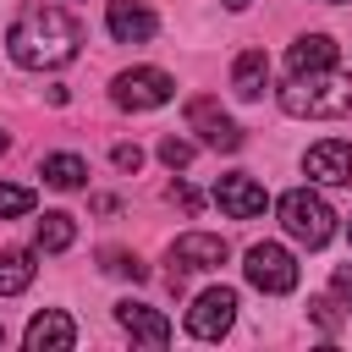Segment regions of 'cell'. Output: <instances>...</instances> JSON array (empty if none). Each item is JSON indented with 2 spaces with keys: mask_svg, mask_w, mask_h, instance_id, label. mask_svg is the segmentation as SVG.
Masks as SVG:
<instances>
[{
  "mask_svg": "<svg viewBox=\"0 0 352 352\" xmlns=\"http://www.w3.org/2000/svg\"><path fill=\"white\" fill-rule=\"evenodd\" d=\"M82 50V22L66 6H22L16 22L6 28V55L28 72H55L77 60Z\"/></svg>",
  "mask_w": 352,
  "mask_h": 352,
  "instance_id": "obj_1",
  "label": "cell"
},
{
  "mask_svg": "<svg viewBox=\"0 0 352 352\" xmlns=\"http://www.w3.org/2000/svg\"><path fill=\"white\" fill-rule=\"evenodd\" d=\"M280 110L297 116V121H336V116H352V77L336 72V66L292 72L286 88H280Z\"/></svg>",
  "mask_w": 352,
  "mask_h": 352,
  "instance_id": "obj_2",
  "label": "cell"
},
{
  "mask_svg": "<svg viewBox=\"0 0 352 352\" xmlns=\"http://www.w3.org/2000/svg\"><path fill=\"white\" fill-rule=\"evenodd\" d=\"M275 214H280L286 236L302 242V248H324V242L336 236V209H330L319 192H308V187H292V192L275 204Z\"/></svg>",
  "mask_w": 352,
  "mask_h": 352,
  "instance_id": "obj_3",
  "label": "cell"
},
{
  "mask_svg": "<svg viewBox=\"0 0 352 352\" xmlns=\"http://www.w3.org/2000/svg\"><path fill=\"white\" fill-rule=\"evenodd\" d=\"M242 275H248V286H258L264 297H286V292L297 286V258H292L280 242H253V248L242 253Z\"/></svg>",
  "mask_w": 352,
  "mask_h": 352,
  "instance_id": "obj_4",
  "label": "cell"
},
{
  "mask_svg": "<svg viewBox=\"0 0 352 352\" xmlns=\"http://www.w3.org/2000/svg\"><path fill=\"white\" fill-rule=\"evenodd\" d=\"M226 236H214V231H187V236H176L170 242V292H182V280L187 275H204V270H220L226 264Z\"/></svg>",
  "mask_w": 352,
  "mask_h": 352,
  "instance_id": "obj_5",
  "label": "cell"
},
{
  "mask_svg": "<svg viewBox=\"0 0 352 352\" xmlns=\"http://www.w3.org/2000/svg\"><path fill=\"white\" fill-rule=\"evenodd\" d=\"M170 94H176V82H170V72H160V66H132V72H121V77L110 82V99H116L121 110H160Z\"/></svg>",
  "mask_w": 352,
  "mask_h": 352,
  "instance_id": "obj_6",
  "label": "cell"
},
{
  "mask_svg": "<svg viewBox=\"0 0 352 352\" xmlns=\"http://www.w3.org/2000/svg\"><path fill=\"white\" fill-rule=\"evenodd\" d=\"M231 319H236V292H231V286H209V292H198L192 308H187V336L220 341V336L231 330Z\"/></svg>",
  "mask_w": 352,
  "mask_h": 352,
  "instance_id": "obj_7",
  "label": "cell"
},
{
  "mask_svg": "<svg viewBox=\"0 0 352 352\" xmlns=\"http://www.w3.org/2000/svg\"><path fill=\"white\" fill-rule=\"evenodd\" d=\"M187 126H192L209 148H220V154H236V148H242V126H236L214 99H192V104H187Z\"/></svg>",
  "mask_w": 352,
  "mask_h": 352,
  "instance_id": "obj_8",
  "label": "cell"
},
{
  "mask_svg": "<svg viewBox=\"0 0 352 352\" xmlns=\"http://www.w3.org/2000/svg\"><path fill=\"white\" fill-rule=\"evenodd\" d=\"M104 28H110V38H116V44H148V38L160 33V16H154L143 0H110Z\"/></svg>",
  "mask_w": 352,
  "mask_h": 352,
  "instance_id": "obj_9",
  "label": "cell"
},
{
  "mask_svg": "<svg viewBox=\"0 0 352 352\" xmlns=\"http://www.w3.org/2000/svg\"><path fill=\"white\" fill-rule=\"evenodd\" d=\"M214 204H220V214H231V220H253V214H264V204H270V192H264V182H253V176H220L214 182Z\"/></svg>",
  "mask_w": 352,
  "mask_h": 352,
  "instance_id": "obj_10",
  "label": "cell"
},
{
  "mask_svg": "<svg viewBox=\"0 0 352 352\" xmlns=\"http://www.w3.org/2000/svg\"><path fill=\"white\" fill-rule=\"evenodd\" d=\"M302 170H308L314 182H324V187H346V182H352V143H341V138L314 143V148L302 154Z\"/></svg>",
  "mask_w": 352,
  "mask_h": 352,
  "instance_id": "obj_11",
  "label": "cell"
},
{
  "mask_svg": "<svg viewBox=\"0 0 352 352\" xmlns=\"http://www.w3.org/2000/svg\"><path fill=\"white\" fill-rule=\"evenodd\" d=\"M116 324L132 336V341H143V346H165L170 341V319L160 314V308H148V302H116Z\"/></svg>",
  "mask_w": 352,
  "mask_h": 352,
  "instance_id": "obj_12",
  "label": "cell"
},
{
  "mask_svg": "<svg viewBox=\"0 0 352 352\" xmlns=\"http://www.w3.org/2000/svg\"><path fill=\"white\" fill-rule=\"evenodd\" d=\"M28 352H66V346H77V324H72V314H60V308H44V314H33L28 319Z\"/></svg>",
  "mask_w": 352,
  "mask_h": 352,
  "instance_id": "obj_13",
  "label": "cell"
},
{
  "mask_svg": "<svg viewBox=\"0 0 352 352\" xmlns=\"http://www.w3.org/2000/svg\"><path fill=\"white\" fill-rule=\"evenodd\" d=\"M319 66H336V38L330 33H302L286 50V72H319Z\"/></svg>",
  "mask_w": 352,
  "mask_h": 352,
  "instance_id": "obj_14",
  "label": "cell"
},
{
  "mask_svg": "<svg viewBox=\"0 0 352 352\" xmlns=\"http://www.w3.org/2000/svg\"><path fill=\"white\" fill-rule=\"evenodd\" d=\"M231 88H236V99H258L270 88V55L264 50H242L236 66H231Z\"/></svg>",
  "mask_w": 352,
  "mask_h": 352,
  "instance_id": "obj_15",
  "label": "cell"
},
{
  "mask_svg": "<svg viewBox=\"0 0 352 352\" xmlns=\"http://www.w3.org/2000/svg\"><path fill=\"white\" fill-rule=\"evenodd\" d=\"M38 176H44L50 187H60V192H77V187L88 182V160H82V154H44Z\"/></svg>",
  "mask_w": 352,
  "mask_h": 352,
  "instance_id": "obj_16",
  "label": "cell"
},
{
  "mask_svg": "<svg viewBox=\"0 0 352 352\" xmlns=\"http://www.w3.org/2000/svg\"><path fill=\"white\" fill-rule=\"evenodd\" d=\"M33 253L28 248H0V297H16V292H28L33 286Z\"/></svg>",
  "mask_w": 352,
  "mask_h": 352,
  "instance_id": "obj_17",
  "label": "cell"
},
{
  "mask_svg": "<svg viewBox=\"0 0 352 352\" xmlns=\"http://www.w3.org/2000/svg\"><path fill=\"white\" fill-rule=\"evenodd\" d=\"M33 242H38V253H66V248L77 242V220L60 214V209H50V214L38 220V231H33Z\"/></svg>",
  "mask_w": 352,
  "mask_h": 352,
  "instance_id": "obj_18",
  "label": "cell"
},
{
  "mask_svg": "<svg viewBox=\"0 0 352 352\" xmlns=\"http://www.w3.org/2000/svg\"><path fill=\"white\" fill-rule=\"evenodd\" d=\"M33 209V187H16V182H0V220H16Z\"/></svg>",
  "mask_w": 352,
  "mask_h": 352,
  "instance_id": "obj_19",
  "label": "cell"
},
{
  "mask_svg": "<svg viewBox=\"0 0 352 352\" xmlns=\"http://www.w3.org/2000/svg\"><path fill=\"white\" fill-rule=\"evenodd\" d=\"M192 154H198V148H192L187 138H176V132H170V138H160V160H165L170 170H187V165H192Z\"/></svg>",
  "mask_w": 352,
  "mask_h": 352,
  "instance_id": "obj_20",
  "label": "cell"
},
{
  "mask_svg": "<svg viewBox=\"0 0 352 352\" xmlns=\"http://www.w3.org/2000/svg\"><path fill=\"white\" fill-rule=\"evenodd\" d=\"M165 198H170L182 214H198V209H204V192H198V187H187V182H170V187H165Z\"/></svg>",
  "mask_w": 352,
  "mask_h": 352,
  "instance_id": "obj_21",
  "label": "cell"
},
{
  "mask_svg": "<svg viewBox=\"0 0 352 352\" xmlns=\"http://www.w3.org/2000/svg\"><path fill=\"white\" fill-rule=\"evenodd\" d=\"M308 319H314L319 330H330V336L341 330V314H336V302H330V297H314V302H308Z\"/></svg>",
  "mask_w": 352,
  "mask_h": 352,
  "instance_id": "obj_22",
  "label": "cell"
},
{
  "mask_svg": "<svg viewBox=\"0 0 352 352\" xmlns=\"http://www.w3.org/2000/svg\"><path fill=\"white\" fill-rule=\"evenodd\" d=\"M104 270H110V275H132V280H143V264H138L132 253H116V248L104 253Z\"/></svg>",
  "mask_w": 352,
  "mask_h": 352,
  "instance_id": "obj_23",
  "label": "cell"
},
{
  "mask_svg": "<svg viewBox=\"0 0 352 352\" xmlns=\"http://www.w3.org/2000/svg\"><path fill=\"white\" fill-rule=\"evenodd\" d=\"M110 160H116V170H138V165H143V148H138V143H116Z\"/></svg>",
  "mask_w": 352,
  "mask_h": 352,
  "instance_id": "obj_24",
  "label": "cell"
},
{
  "mask_svg": "<svg viewBox=\"0 0 352 352\" xmlns=\"http://www.w3.org/2000/svg\"><path fill=\"white\" fill-rule=\"evenodd\" d=\"M330 286H336V297L352 308V264H336V275H330Z\"/></svg>",
  "mask_w": 352,
  "mask_h": 352,
  "instance_id": "obj_25",
  "label": "cell"
},
{
  "mask_svg": "<svg viewBox=\"0 0 352 352\" xmlns=\"http://www.w3.org/2000/svg\"><path fill=\"white\" fill-rule=\"evenodd\" d=\"M226 6H231V11H242V6H253V0H226Z\"/></svg>",
  "mask_w": 352,
  "mask_h": 352,
  "instance_id": "obj_26",
  "label": "cell"
},
{
  "mask_svg": "<svg viewBox=\"0 0 352 352\" xmlns=\"http://www.w3.org/2000/svg\"><path fill=\"white\" fill-rule=\"evenodd\" d=\"M6 143H11V138H6V132H0V154H6Z\"/></svg>",
  "mask_w": 352,
  "mask_h": 352,
  "instance_id": "obj_27",
  "label": "cell"
},
{
  "mask_svg": "<svg viewBox=\"0 0 352 352\" xmlns=\"http://www.w3.org/2000/svg\"><path fill=\"white\" fill-rule=\"evenodd\" d=\"M0 346H6V324H0Z\"/></svg>",
  "mask_w": 352,
  "mask_h": 352,
  "instance_id": "obj_28",
  "label": "cell"
},
{
  "mask_svg": "<svg viewBox=\"0 0 352 352\" xmlns=\"http://www.w3.org/2000/svg\"><path fill=\"white\" fill-rule=\"evenodd\" d=\"M324 6H341V0H324Z\"/></svg>",
  "mask_w": 352,
  "mask_h": 352,
  "instance_id": "obj_29",
  "label": "cell"
},
{
  "mask_svg": "<svg viewBox=\"0 0 352 352\" xmlns=\"http://www.w3.org/2000/svg\"><path fill=\"white\" fill-rule=\"evenodd\" d=\"M346 236H352V226H346Z\"/></svg>",
  "mask_w": 352,
  "mask_h": 352,
  "instance_id": "obj_30",
  "label": "cell"
}]
</instances>
